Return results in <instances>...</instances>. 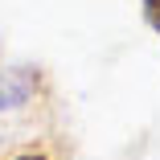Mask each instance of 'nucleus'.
Returning <instances> with one entry per match:
<instances>
[{"label": "nucleus", "instance_id": "f257e3e1", "mask_svg": "<svg viewBox=\"0 0 160 160\" xmlns=\"http://www.w3.org/2000/svg\"><path fill=\"white\" fill-rule=\"evenodd\" d=\"M37 94H41V70H33V66H8V70H0V115L29 107Z\"/></svg>", "mask_w": 160, "mask_h": 160}, {"label": "nucleus", "instance_id": "f03ea898", "mask_svg": "<svg viewBox=\"0 0 160 160\" xmlns=\"http://www.w3.org/2000/svg\"><path fill=\"white\" fill-rule=\"evenodd\" d=\"M140 12H144L152 33H160V0H140Z\"/></svg>", "mask_w": 160, "mask_h": 160}, {"label": "nucleus", "instance_id": "7ed1b4c3", "mask_svg": "<svg viewBox=\"0 0 160 160\" xmlns=\"http://www.w3.org/2000/svg\"><path fill=\"white\" fill-rule=\"evenodd\" d=\"M12 160H49L45 152H21V156H12Z\"/></svg>", "mask_w": 160, "mask_h": 160}]
</instances>
